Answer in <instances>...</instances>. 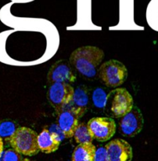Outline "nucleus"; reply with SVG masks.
<instances>
[{
    "label": "nucleus",
    "instance_id": "nucleus-1",
    "mask_svg": "<svg viewBox=\"0 0 158 161\" xmlns=\"http://www.w3.org/2000/svg\"><path fill=\"white\" fill-rule=\"evenodd\" d=\"M104 58L102 49L94 46H84L70 53L69 62L84 76L92 78L96 75L97 68Z\"/></svg>",
    "mask_w": 158,
    "mask_h": 161
},
{
    "label": "nucleus",
    "instance_id": "nucleus-2",
    "mask_svg": "<svg viewBox=\"0 0 158 161\" xmlns=\"http://www.w3.org/2000/svg\"><path fill=\"white\" fill-rule=\"evenodd\" d=\"M38 136L35 131L29 127L17 128L13 135L9 138V142L14 150L23 156L31 157L38 153Z\"/></svg>",
    "mask_w": 158,
    "mask_h": 161
},
{
    "label": "nucleus",
    "instance_id": "nucleus-3",
    "mask_svg": "<svg viewBox=\"0 0 158 161\" xmlns=\"http://www.w3.org/2000/svg\"><path fill=\"white\" fill-rule=\"evenodd\" d=\"M98 74L106 86L117 87L123 84L128 78V69L122 62L112 59L100 65Z\"/></svg>",
    "mask_w": 158,
    "mask_h": 161
},
{
    "label": "nucleus",
    "instance_id": "nucleus-4",
    "mask_svg": "<svg viewBox=\"0 0 158 161\" xmlns=\"http://www.w3.org/2000/svg\"><path fill=\"white\" fill-rule=\"evenodd\" d=\"M74 94V89L69 83H54L50 86L47 97L50 105L59 114L72 103Z\"/></svg>",
    "mask_w": 158,
    "mask_h": 161
},
{
    "label": "nucleus",
    "instance_id": "nucleus-5",
    "mask_svg": "<svg viewBox=\"0 0 158 161\" xmlns=\"http://www.w3.org/2000/svg\"><path fill=\"white\" fill-rule=\"evenodd\" d=\"M110 100V111L116 118H122L129 113L134 106L132 96L125 88L118 87L107 95V101Z\"/></svg>",
    "mask_w": 158,
    "mask_h": 161
},
{
    "label": "nucleus",
    "instance_id": "nucleus-6",
    "mask_svg": "<svg viewBox=\"0 0 158 161\" xmlns=\"http://www.w3.org/2000/svg\"><path fill=\"white\" fill-rule=\"evenodd\" d=\"M88 126L94 137L98 142H106L116 132V123L109 117H94L88 122Z\"/></svg>",
    "mask_w": 158,
    "mask_h": 161
},
{
    "label": "nucleus",
    "instance_id": "nucleus-7",
    "mask_svg": "<svg viewBox=\"0 0 158 161\" xmlns=\"http://www.w3.org/2000/svg\"><path fill=\"white\" fill-rule=\"evenodd\" d=\"M144 119L140 109L133 106L132 109L121 118L120 121V133L125 137H134L140 133L143 127Z\"/></svg>",
    "mask_w": 158,
    "mask_h": 161
},
{
    "label": "nucleus",
    "instance_id": "nucleus-8",
    "mask_svg": "<svg viewBox=\"0 0 158 161\" xmlns=\"http://www.w3.org/2000/svg\"><path fill=\"white\" fill-rule=\"evenodd\" d=\"M70 63L66 60L56 61L50 68L47 79L50 83H72L76 80L74 73L70 67Z\"/></svg>",
    "mask_w": 158,
    "mask_h": 161
},
{
    "label": "nucleus",
    "instance_id": "nucleus-9",
    "mask_svg": "<svg viewBox=\"0 0 158 161\" xmlns=\"http://www.w3.org/2000/svg\"><path fill=\"white\" fill-rule=\"evenodd\" d=\"M110 161H131L133 150L131 145L124 139L117 138L105 146Z\"/></svg>",
    "mask_w": 158,
    "mask_h": 161
},
{
    "label": "nucleus",
    "instance_id": "nucleus-10",
    "mask_svg": "<svg viewBox=\"0 0 158 161\" xmlns=\"http://www.w3.org/2000/svg\"><path fill=\"white\" fill-rule=\"evenodd\" d=\"M82 116L74 108L64 109L59 113L58 116V125L65 134L66 138L74 137L77 127L79 125V119Z\"/></svg>",
    "mask_w": 158,
    "mask_h": 161
},
{
    "label": "nucleus",
    "instance_id": "nucleus-11",
    "mask_svg": "<svg viewBox=\"0 0 158 161\" xmlns=\"http://www.w3.org/2000/svg\"><path fill=\"white\" fill-rule=\"evenodd\" d=\"M60 142L56 138V137L52 135L49 130L44 129L40 135L38 136V146L39 150L44 153H52L59 149Z\"/></svg>",
    "mask_w": 158,
    "mask_h": 161
},
{
    "label": "nucleus",
    "instance_id": "nucleus-12",
    "mask_svg": "<svg viewBox=\"0 0 158 161\" xmlns=\"http://www.w3.org/2000/svg\"><path fill=\"white\" fill-rule=\"evenodd\" d=\"M72 108H74L81 116H84L89 103V91L84 86H80L74 90Z\"/></svg>",
    "mask_w": 158,
    "mask_h": 161
},
{
    "label": "nucleus",
    "instance_id": "nucleus-13",
    "mask_svg": "<svg viewBox=\"0 0 158 161\" xmlns=\"http://www.w3.org/2000/svg\"><path fill=\"white\" fill-rule=\"evenodd\" d=\"M95 150L92 142L79 144L72 153L71 161H94Z\"/></svg>",
    "mask_w": 158,
    "mask_h": 161
},
{
    "label": "nucleus",
    "instance_id": "nucleus-14",
    "mask_svg": "<svg viewBox=\"0 0 158 161\" xmlns=\"http://www.w3.org/2000/svg\"><path fill=\"white\" fill-rule=\"evenodd\" d=\"M74 138L76 142L78 144L92 142L94 139V137L91 132L90 129H89V126L84 123L79 124L76 130H75Z\"/></svg>",
    "mask_w": 158,
    "mask_h": 161
},
{
    "label": "nucleus",
    "instance_id": "nucleus-15",
    "mask_svg": "<svg viewBox=\"0 0 158 161\" xmlns=\"http://www.w3.org/2000/svg\"><path fill=\"white\" fill-rule=\"evenodd\" d=\"M92 101L95 106H96L97 108H105L107 103V95L104 90L99 87L96 88L92 94Z\"/></svg>",
    "mask_w": 158,
    "mask_h": 161
},
{
    "label": "nucleus",
    "instance_id": "nucleus-16",
    "mask_svg": "<svg viewBox=\"0 0 158 161\" xmlns=\"http://www.w3.org/2000/svg\"><path fill=\"white\" fill-rule=\"evenodd\" d=\"M0 161H29L28 159H24L17 151L13 149H7L3 151L0 156Z\"/></svg>",
    "mask_w": 158,
    "mask_h": 161
},
{
    "label": "nucleus",
    "instance_id": "nucleus-17",
    "mask_svg": "<svg viewBox=\"0 0 158 161\" xmlns=\"http://www.w3.org/2000/svg\"><path fill=\"white\" fill-rule=\"evenodd\" d=\"M15 124L10 121H5L0 124V136L2 138H10L16 131Z\"/></svg>",
    "mask_w": 158,
    "mask_h": 161
},
{
    "label": "nucleus",
    "instance_id": "nucleus-18",
    "mask_svg": "<svg viewBox=\"0 0 158 161\" xmlns=\"http://www.w3.org/2000/svg\"><path fill=\"white\" fill-rule=\"evenodd\" d=\"M94 161H110L105 146H100L95 150Z\"/></svg>",
    "mask_w": 158,
    "mask_h": 161
},
{
    "label": "nucleus",
    "instance_id": "nucleus-19",
    "mask_svg": "<svg viewBox=\"0 0 158 161\" xmlns=\"http://www.w3.org/2000/svg\"><path fill=\"white\" fill-rule=\"evenodd\" d=\"M48 130H49L50 133H51L52 135H54V136L56 137V139L59 140L60 142L64 139V138H66L65 134H64V131L61 130V128L59 127V126L58 125V124H53V125L50 127V128L48 129Z\"/></svg>",
    "mask_w": 158,
    "mask_h": 161
},
{
    "label": "nucleus",
    "instance_id": "nucleus-20",
    "mask_svg": "<svg viewBox=\"0 0 158 161\" xmlns=\"http://www.w3.org/2000/svg\"><path fill=\"white\" fill-rule=\"evenodd\" d=\"M3 138L0 136V156L1 154L3 153Z\"/></svg>",
    "mask_w": 158,
    "mask_h": 161
},
{
    "label": "nucleus",
    "instance_id": "nucleus-21",
    "mask_svg": "<svg viewBox=\"0 0 158 161\" xmlns=\"http://www.w3.org/2000/svg\"><path fill=\"white\" fill-rule=\"evenodd\" d=\"M23 1H31V0H23Z\"/></svg>",
    "mask_w": 158,
    "mask_h": 161
}]
</instances>
